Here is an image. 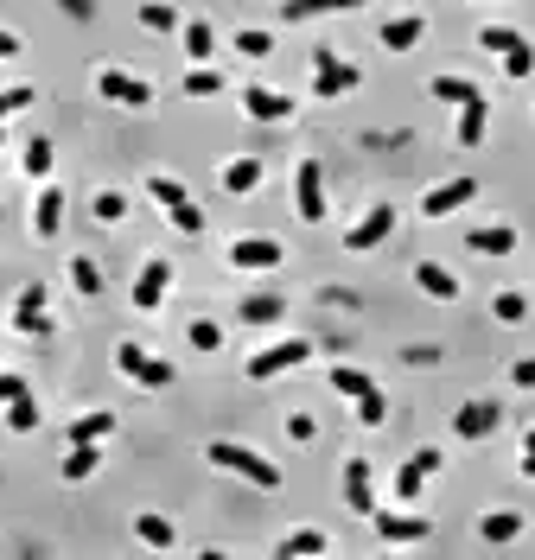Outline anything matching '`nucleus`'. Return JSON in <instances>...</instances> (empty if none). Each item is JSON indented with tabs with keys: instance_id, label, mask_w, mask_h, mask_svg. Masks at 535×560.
Wrapping results in <instances>:
<instances>
[{
	"instance_id": "obj_1",
	"label": "nucleus",
	"mask_w": 535,
	"mask_h": 560,
	"mask_svg": "<svg viewBox=\"0 0 535 560\" xmlns=\"http://www.w3.org/2000/svg\"><path fill=\"white\" fill-rule=\"evenodd\" d=\"M204 459H211L217 471H236V478L262 484V490H274V484H281V465H274V459H262V452H255V446H236V440H211V446H204Z\"/></svg>"
},
{
	"instance_id": "obj_2",
	"label": "nucleus",
	"mask_w": 535,
	"mask_h": 560,
	"mask_svg": "<svg viewBox=\"0 0 535 560\" xmlns=\"http://www.w3.org/2000/svg\"><path fill=\"white\" fill-rule=\"evenodd\" d=\"M357 83H364V70L344 64V58H338V45H319V51H313V96H319V102L351 96Z\"/></svg>"
},
{
	"instance_id": "obj_3",
	"label": "nucleus",
	"mask_w": 535,
	"mask_h": 560,
	"mask_svg": "<svg viewBox=\"0 0 535 560\" xmlns=\"http://www.w3.org/2000/svg\"><path fill=\"white\" fill-rule=\"evenodd\" d=\"M389 236H395V204H370L364 217L344 230V255H376Z\"/></svg>"
},
{
	"instance_id": "obj_4",
	"label": "nucleus",
	"mask_w": 535,
	"mask_h": 560,
	"mask_svg": "<svg viewBox=\"0 0 535 560\" xmlns=\"http://www.w3.org/2000/svg\"><path fill=\"white\" fill-rule=\"evenodd\" d=\"M306 357H313V344H306V338H281V344H268V350H255V357H249V382L287 376V370H300Z\"/></svg>"
},
{
	"instance_id": "obj_5",
	"label": "nucleus",
	"mask_w": 535,
	"mask_h": 560,
	"mask_svg": "<svg viewBox=\"0 0 535 560\" xmlns=\"http://www.w3.org/2000/svg\"><path fill=\"white\" fill-rule=\"evenodd\" d=\"M115 370H122L128 382H141V389H166L172 382V363L141 350V344H115Z\"/></svg>"
},
{
	"instance_id": "obj_6",
	"label": "nucleus",
	"mask_w": 535,
	"mask_h": 560,
	"mask_svg": "<svg viewBox=\"0 0 535 560\" xmlns=\"http://www.w3.org/2000/svg\"><path fill=\"white\" fill-rule=\"evenodd\" d=\"M293 210H300V223H325V166L319 160L293 166Z\"/></svg>"
},
{
	"instance_id": "obj_7",
	"label": "nucleus",
	"mask_w": 535,
	"mask_h": 560,
	"mask_svg": "<svg viewBox=\"0 0 535 560\" xmlns=\"http://www.w3.org/2000/svg\"><path fill=\"white\" fill-rule=\"evenodd\" d=\"M287 249L274 236H236L230 242V268H243V274H268V268H281Z\"/></svg>"
},
{
	"instance_id": "obj_8",
	"label": "nucleus",
	"mask_w": 535,
	"mask_h": 560,
	"mask_svg": "<svg viewBox=\"0 0 535 560\" xmlns=\"http://www.w3.org/2000/svg\"><path fill=\"white\" fill-rule=\"evenodd\" d=\"M96 96L102 102H122V109H147L153 102V83H141V77H128V70H96Z\"/></svg>"
},
{
	"instance_id": "obj_9",
	"label": "nucleus",
	"mask_w": 535,
	"mask_h": 560,
	"mask_svg": "<svg viewBox=\"0 0 535 560\" xmlns=\"http://www.w3.org/2000/svg\"><path fill=\"white\" fill-rule=\"evenodd\" d=\"M166 287H172V261L153 255L141 274H134V312H160L166 306Z\"/></svg>"
},
{
	"instance_id": "obj_10",
	"label": "nucleus",
	"mask_w": 535,
	"mask_h": 560,
	"mask_svg": "<svg viewBox=\"0 0 535 560\" xmlns=\"http://www.w3.org/2000/svg\"><path fill=\"white\" fill-rule=\"evenodd\" d=\"M497 427H504V408H497V401H465V408L453 414V433H459V440H491Z\"/></svg>"
},
{
	"instance_id": "obj_11",
	"label": "nucleus",
	"mask_w": 535,
	"mask_h": 560,
	"mask_svg": "<svg viewBox=\"0 0 535 560\" xmlns=\"http://www.w3.org/2000/svg\"><path fill=\"white\" fill-rule=\"evenodd\" d=\"M478 198V179H446V185H434V191H427V198H421V217H453V210L459 204H472Z\"/></svg>"
},
{
	"instance_id": "obj_12",
	"label": "nucleus",
	"mask_w": 535,
	"mask_h": 560,
	"mask_svg": "<svg viewBox=\"0 0 535 560\" xmlns=\"http://www.w3.org/2000/svg\"><path fill=\"white\" fill-rule=\"evenodd\" d=\"M344 503L357 516H376V478H370V459H351L344 465Z\"/></svg>"
},
{
	"instance_id": "obj_13",
	"label": "nucleus",
	"mask_w": 535,
	"mask_h": 560,
	"mask_svg": "<svg viewBox=\"0 0 535 560\" xmlns=\"http://www.w3.org/2000/svg\"><path fill=\"white\" fill-rule=\"evenodd\" d=\"M45 306H51V293H45V287H26L20 306H13V325H20L26 338H45V331H51V312H45Z\"/></svg>"
},
{
	"instance_id": "obj_14",
	"label": "nucleus",
	"mask_w": 535,
	"mask_h": 560,
	"mask_svg": "<svg viewBox=\"0 0 535 560\" xmlns=\"http://www.w3.org/2000/svg\"><path fill=\"white\" fill-rule=\"evenodd\" d=\"M376 535L389 541V548H408V541H427L434 529H427V516H389V510H376Z\"/></svg>"
},
{
	"instance_id": "obj_15",
	"label": "nucleus",
	"mask_w": 535,
	"mask_h": 560,
	"mask_svg": "<svg viewBox=\"0 0 535 560\" xmlns=\"http://www.w3.org/2000/svg\"><path fill=\"white\" fill-rule=\"evenodd\" d=\"M58 230H64V191H58V185H45L39 198H32V236L51 242Z\"/></svg>"
},
{
	"instance_id": "obj_16",
	"label": "nucleus",
	"mask_w": 535,
	"mask_h": 560,
	"mask_svg": "<svg viewBox=\"0 0 535 560\" xmlns=\"http://www.w3.org/2000/svg\"><path fill=\"white\" fill-rule=\"evenodd\" d=\"M243 115H249V121H287V115H293V96L249 83V90H243Z\"/></svg>"
},
{
	"instance_id": "obj_17",
	"label": "nucleus",
	"mask_w": 535,
	"mask_h": 560,
	"mask_svg": "<svg viewBox=\"0 0 535 560\" xmlns=\"http://www.w3.org/2000/svg\"><path fill=\"white\" fill-rule=\"evenodd\" d=\"M516 535H523V516L516 510H485L478 516V541H491V548H510Z\"/></svg>"
},
{
	"instance_id": "obj_18",
	"label": "nucleus",
	"mask_w": 535,
	"mask_h": 560,
	"mask_svg": "<svg viewBox=\"0 0 535 560\" xmlns=\"http://www.w3.org/2000/svg\"><path fill=\"white\" fill-rule=\"evenodd\" d=\"M465 249H472V255H510L516 230H510V223H478V230L465 236Z\"/></svg>"
},
{
	"instance_id": "obj_19",
	"label": "nucleus",
	"mask_w": 535,
	"mask_h": 560,
	"mask_svg": "<svg viewBox=\"0 0 535 560\" xmlns=\"http://www.w3.org/2000/svg\"><path fill=\"white\" fill-rule=\"evenodd\" d=\"M485 121H491L485 90H478L472 102H459V147H478V140H485Z\"/></svg>"
},
{
	"instance_id": "obj_20",
	"label": "nucleus",
	"mask_w": 535,
	"mask_h": 560,
	"mask_svg": "<svg viewBox=\"0 0 535 560\" xmlns=\"http://www.w3.org/2000/svg\"><path fill=\"white\" fill-rule=\"evenodd\" d=\"M421 32H427V20H421V13L383 20V51H414V45H421Z\"/></svg>"
},
{
	"instance_id": "obj_21",
	"label": "nucleus",
	"mask_w": 535,
	"mask_h": 560,
	"mask_svg": "<svg viewBox=\"0 0 535 560\" xmlns=\"http://www.w3.org/2000/svg\"><path fill=\"white\" fill-rule=\"evenodd\" d=\"M134 541H141V548H172V541H179V529H172L160 510H141V516H134Z\"/></svg>"
},
{
	"instance_id": "obj_22",
	"label": "nucleus",
	"mask_w": 535,
	"mask_h": 560,
	"mask_svg": "<svg viewBox=\"0 0 535 560\" xmlns=\"http://www.w3.org/2000/svg\"><path fill=\"white\" fill-rule=\"evenodd\" d=\"M414 287L427 293V300H459V280L440 268V261H421V268H414Z\"/></svg>"
},
{
	"instance_id": "obj_23",
	"label": "nucleus",
	"mask_w": 535,
	"mask_h": 560,
	"mask_svg": "<svg viewBox=\"0 0 535 560\" xmlns=\"http://www.w3.org/2000/svg\"><path fill=\"white\" fill-rule=\"evenodd\" d=\"M255 185H262V160H249V153H243V160L223 166V191H230V198H249Z\"/></svg>"
},
{
	"instance_id": "obj_24",
	"label": "nucleus",
	"mask_w": 535,
	"mask_h": 560,
	"mask_svg": "<svg viewBox=\"0 0 535 560\" xmlns=\"http://www.w3.org/2000/svg\"><path fill=\"white\" fill-rule=\"evenodd\" d=\"M109 433H115V414H109V408H96V414H77V420H71V446H83V440H96V446H102Z\"/></svg>"
},
{
	"instance_id": "obj_25",
	"label": "nucleus",
	"mask_w": 535,
	"mask_h": 560,
	"mask_svg": "<svg viewBox=\"0 0 535 560\" xmlns=\"http://www.w3.org/2000/svg\"><path fill=\"white\" fill-rule=\"evenodd\" d=\"M102 465V452H96V440H83V446H71L64 452V484H83L90 471Z\"/></svg>"
},
{
	"instance_id": "obj_26",
	"label": "nucleus",
	"mask_w": 535,
	"mask_h": 560,
	"mask_svg": "<svg viewBox=\"0 0 535 560\" xmlns=\"http://www.w3.org/2000/svg\"><path fill=\"white\" fill-rule=\"evenodd\" d=\"M147 198L166 204V210H179V204H192V191H185L179 179H166V172H147Z\"/></svg>"
},
{
	"instance_id": "obj_27",
	"label": "nucleus",
	"mask_w": 535,
	"mask_h": 560,
	"mask_svg": "<svg viewBox=\"0 0 535 560\" xmlns=\"http://www.w3.org/2000/svg\"><path fill=\"white\" fill-rule=\"evenodd\" d=\"M236 312H243V325H274V319L287 312V300H274V293H255V300H243Z\"/></svg>"
},
{
	"instance_id": "obj_28",
	"label": "nucleus",
	"mask_w": 535,
	"mask_h": 560,
	"mask_svg": "<svg viewBox=\"0 0 535 560\" xmlns=\"http://www.w3.org/2000/svg\"><path fill=\"white\" fill-rule=\"evenodd\" d=\"M211 45H217L211 20H185V58H192V64H204V58H211Z\"/></svg>"
},
{
	"instance_id": "obj_29",
	"label": "nucleus",
	"mask_w": 535,
	"mask_h": 560,
	"mask_svg": "<svg viewBox=\"0 0 535 560\" xmlns=\"http://www.w3.org/2000/svg\"><path fill=\"white\" fill-rule=\"evenodd\" d=\"M51 160H58V147L39 134V140H26V179H51Z\"/></svg>"
},
{
	"instance_id": "obj_30",
	"label": "nucleus",
	"mask_w": 535,
	"mask_h": 560,
	"mask_svg": "<svg viewBox=\"0 0 535 560\" xmlns=\"http://www.w3.org/2000/svg\"><path fill=\"white\" fill-rule=\"evenodd\" d=\"M332 389H338L344 401H357L364 389H376V382H370L364 370H351V363H332Z\"/></svg>"
},
{
	"instance_id": "obj_31",
	"label": "nucleus",
	"mask_w": 535,
	"mask_h": 560,
	"mask_svg": "<svg viewBox=\"0 0 535 560\" xmlns=\"http://www.w3.org/2000/svg\"><path fill=\"white\" fill-rule=\"evenodd\" d=\"M71 287L83 293V300H96V293H102V268H96L90 255H77V261H71Z\"/></svg>"
},
{
	"instance_id": "obj_32",
	"label": "nucleus",
	"mask_w": 535,
	"mask_h": 560,
	"mask_svg": "<svg viewBox=\"0 0 535 560\" xmlns=\"http://www.w3.org/2000/svg\"><path fill=\"white\" fill-rule=\"evenodd\" d=\"M427 90H434V102H472L478 83H472V77H434Z\"/></svg>"
},
{
	"instance_id": "obj_33",
	"label": "nucleus",
	"mask_w": 535,
	"mask_h": 560,
	"mask_svg": "<svg viewBox=\"0 0 535 560\" xmlns=\"http://www.w3.org/2000/svg\"><path fill=\"white\" fill-rule=\"evenodd\" d=\"M491 319H497V325H523V319H529V300H523V293H497V300H491Z\"/></svg>"
},
{
	"instance_id": "obj_34",
	"label": "nucleus",
	"mask_w": 535,
	"mask_h": 560,
	"mask_svg": "<svg viewBox=\"0 0 535 560\" xmlns=\"http://www.w3.org/2000/svg\"><path fill=\"white\" fill-rule=\"evenodd\" d=\"M7 427H13V433H39V401H32V395L7 401Z\"/></svg>"
},
{
	"instance_id": "obj_35",
	"label": "nucleus",
	"mask_w": 535,
	"mask_h": 560,
	"mask_svg": "<svg viewBox=\"0 0 535 560\" xmlns=\"http://www.w3.org/2000/svg\"><path fill=\"white\" fill-rule=\"evenodd\" d=\"M421 484H427V471L421 465H395V503H414V497H421Z\"/></svg>"
},
{
	"instance_id": "obj_36",
	"label": "nucleus",
	"mask_w": 535,
	"mask_h": 560,
	"mask_svg": "<svg viewBox=\"0 0 535 560\" xmlns=\"http://www.w3.org/2000/svg\"><path fill=\"white\" fill-rule=\"evenodd\" d=\"M357 420H364V427H383V420H389V395L364 389V395H357Z\"/></svg>"
},
{
	"instance_id": "obj_37",
	"label": "nucleus",
	"mask_w": 535,
	"mask_h": 560,
	"mask_svg": "<svg viewBox=\"0 0 535 560\" xmlns=\"http://www.w3.org/2000/svg\"><path fill=\"white\" fill-rule=\"evenodd\" d=\"M332 541H325L319 529H293V535H281V554H325Z\"/></svg>"
},
{
	"instance_id": "obj_38",
	"label": "nucleus",
	"mask_w": 535,
	"mask_h": 560,
	"mask_svg": "<svg viewBox=\"0 0 535 560\" xmlns=\"http://www.w3.org/2000/svg\"><path fill=\"white\" fill-rule=\"evenodd\" d=\"M217 90H223V77H217L211 64H192V70H185V96H217Z\"/></svg>"
},
{
	"instance_id": "obj_39",
	"label": "nucleus",
	"mask_w": 535,
	"mask_h": 560,
	"mask_svg": "<svg viewBox=\"0 0 535 560\" xmlns=\"http://www.w3.org/2000/svg\"><path fill=\"white\" fill-rule=\"evenodd\" d=\"M141 26L147 32H172V26H179V13H172L166 0H141Z\"/></svg>"
},
{
	"instance_id": "obj_40",
	"label": "nucleus",
	"mask_w": 535,
	"mask_h": 560,
	"mask_svg": "<svg viewBox=\"0 0 535 560\" xmlns=\"http://www.w3.org/2000/svg\"><path fill=\"white\" fill-rule=\"evenodd\" d=\"M529 70H535V51H529V39H523V45H510V51H504V77H516V83H523Z\"/></svg>"
},
{
	"instance_id": "obj_41",
	"label": "nucleus",
	"mask_w": 535,
	"mask_h": 560,
	"mask_svg": "<svg viewBox=\"0 0 535 560\" xmlns=\"http://www.w3.org/2000/svg\"><path fill=\"white\" fill-rule=\"evenodd\" d=\"M90 210H96L102 223H122V217H128V198H122V191H96V204H90Z\"/></svg>"
},
{
	"instance_id": "obj_42",
	"label": "nucleus",
	"mask_w": 535,
	"mask_h": 560,
	"mask_svg": "<svg viewBox=\"0 0 535 560\" xmlns=\"http://www.w3.org/2000/svg\"><path fill=\"white\" fill-rule=\"evenodd\" d=\"M185 338H192V350H217V344H223V325H217V319H192Z\"/></svg>"
},
{
	"instance_id": "obj_43",
	"label": "nucleus",
	"mask_w": 535,
	"mask_h": 560,
	"mask_svg": "<svg viewBox=\"0 0 535 560\" xmlns=\"http://www.w3.org/2000/svg\"><path fill=\"white\" fill-rule=\"evenodd\" d=\"M478 45H485V51H497V58H504L510 45H523V32H510V26H485V32H478Z\"/></svg>"
},
{
	"instance_id": "obj_44",
	"label": "nucleus",
	"mask_w": 535,
	"mask_h": 560,
	"mask_svg": "<svg viewBox=\"0 0 535 560\" xmlns=\"http://www.w3.org/2000/svg\"><path fill=\"white\" fill-rule=\"evenodd\" d=\"M26 102H39V96H32V83H13V90H0V121H7V115H20Z\"/></svg>"
},
{
	"instance_id": "obj_45",
	"label": "nucleus",
	"mask_w": 535,
	"mask_h": 560,
	"mask_svg": "<svg viewBox=\"0 0 535 560\" xmlns=\"http://www.w3.org/2000/svg\"><path fill=\"white\" fill-rule=\"evenodd\" d=\"M166 217H172V230H185V236L204 230V210H198V204H179V210H166Z\"/></svg>"
},
{
	"instance_id": "obj_46",
	"label": "nucleus",
	"mask_w": 535,
	"mask_h": 560,
	"mask_svg": "<svg viewBox=\"0 0 535 560\" xmlns=\"http://www.w3.org/2000/svg\"><path fill=\"white\" fill-rule=\"evenodd\" d=\"M236 51H243V58H268L274 39H268V32H236Z\"/></svg>"
},
{
	"instance_id": "obj_47",
	"label": "nucleus",
	"mask_w": 535,
	"mask_h": 560,
	"mask_svg": "<svg viewBox=\"0 0 535 560\" xmlns=\"http://www.w3.org/2000/svg\"><path fill=\"white\" fill-rule=\"evenodd\" d=\"M281 13L287 20H313V13H332V7H325V0H281Z\"/></svg>"
},
{
	"instance_id": "obj_48",
	"label": "nucleus",
	"mask_w": 535,
	"mask_h": 560,
	"mask_svg": "<svg viewBox=\"0 0 535 560\" xmlns=\"http://www.w3.org/2000/svg\"><path fill=\"white\" fill-rule=\"evenodd\" d=\"M20 395H32L26 376H20V370H0V401H20Z\"/></svg>"
},
{
	"instance_id": "obj_49",
	"label": "nucleus",
	"mask_w": 535,
	"mask_h": 560,
	"mask_svg": "<svg viewBox=\"0 0 535 560\" xmlns=\"http://www.w3.org/2000/svg\"><path fill=\"white\" fill-rule=\"evenodd\" d=\"M510 382H516V389H535V357H516L510 363Z\"/></svg>"
},
{
	"instance_id": "obj_50",
	"label": "nucleus",
	"mask_w": 535,
	"mask_h": 560,
	"mask_svg": "<svg viewBox=\"0 0 535 560\" xmlns=\"http://www.w3.org/2000/svg\"><path fill=\"white\" fill-rule=\"evenodd\" d=\"M287 433H293V440H300V446H306V440H313V433H319V427H313V414H287Z\"/></svg>"
},
{
	"instance_id": "obj_51",
	"label": "nucleus",
	"mask_w": 535,
	"mask_h": 560,
	"mask_svg": "<svg viewBox=\"0 0 535 560\" xmlns=\"http://www.w3.org/2000/svg\"><path fill=\"white\" fill-rule=\"evenodd\" d=\"M414 465H421V471H427V478H434V471H440L446 459H440V446H421V452H414Z\"/></svg>"
},
{
	"instance_id": "obj_52",
	"label": "nucleus",
	"mask_w": 535,
	"mask_h": 560,
	"mask_svg": "<svg viewBox=\"0 0 535 560\" xmlns=\"http://www.w3.org/2000/svg\"><path fill=\"white\" fill-rule=\"evenodd\" d=\"M64 13H71V20H96V0H58Z\"/></svg>"
},
{
	"instance_id": "obj_53",
	"label": "nucleus",
	"mask_w": 535,
	"mask_h": 560,
	"mask_svg": "<svg viewBox=\"0 0 535 560\" xmlns=\"http://www.w3.org/2000/svg\"><path fill=\"white\" fill-rule=\"evenodd\" d=\"M523 478H535V427L523 433Z\"/></svg>"
},
{
	"instance_id": "obj_54",
	"label": "nucleus",
	"mask_w": 535,
	"mask_h": 560,
	"mask_svg": "<svg viewBox=\"0 0 535 560\" xmlns=\"http://www.w3.org/2000/svg\"><path fill=\"white\" fill-rule=\"evenodd\" d=\"M0 58H20V39H13L7 26H0Z\"/></svg>"
},
{
	"instance_id": "obj_55",
	"label": "nucleus",
	"mask_w": 535,
	"mask_h": 560,
	"mask_svg": "<svg viewBox=\"0 0 535 560\" xmlns=\"http://www.w3.org/2000/svg\"><path fill=\"white\" fill-rule=\"evenodd\" d=\"M0 140H7V134H0Z\"/></svg>"
}]
</instances>
